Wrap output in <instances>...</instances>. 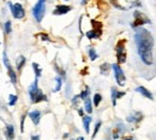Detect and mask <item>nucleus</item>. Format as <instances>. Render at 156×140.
<instances>
[{"instance_id": "18", "label": "nucleus", "mask_w": 156, "mask_h": 140, "mask_svg": "<svg viewBox=\"0 0 156 140\" xmlns=\"http://www.w3.org/2000/svg\"><path fill=\"white\" fill-rule=\"evenodd\" d=\"M89 56H90V59L91 60H95L98 58V53L94 48H89Z\"/></svg>"}, {"instance_id": "2", "label": "nucleus", "mask_w": 156, "mask_h": 140, "mask_svg": "<svg viewBox=\"0 0 156 140\" xmlns=\"http://www.w3.org/2000/svg\"><path fill=\"white\" fill-rule=\"evenodd\" d=\"M29 96H30V99H31L33 103H40V101L46 100V96L40 91V88L37 87V79L30 86V88H29Z\"/></svg>"}, {"instance_id": "29", "label": "nucleus", "mask_w": 156, "mask_h": 140, "mask_svg": "<svg viewBox=\"0 0 156 140\" xmlns=\"http://www.w3.org/2000/svg\"><path fill=\"white\" fill-rule=\"evenodd\" d=\"M78 112H79V115L83 117V111H82V110H78Z\"/></svg>"}, {"instance_id": "19", "label": "nucleus", "mask_w": 156, "mask_h": 140, "mask_svg": "<svg viewBox=\"0 0 156 140\" xmlns=\"http://www.w3.org/2000/svg\"><path fill=\"white\" fill-rule=\"evenodd\" d=\"M101 100H102V97H101V94L96 93V94L94 96V105H95V106H98Z\"/></svg>"}, {"instance_id": "25", "label": "nucleus", "mask_w": 156, "mask_h": 140, "mask_svg": "<svg viewBox=\"0 0 156 140\" xmlns=\"http://www.w3.org/2000/svg\"><path fill=\"white\" fill-rule=\"evenodd\" d=\"M55 81H57V87H55L54 92H58L59 89L61 88V79H60V78H57V79H55Z\"/></svg>"}, {"instance_id": "30", "label": "nucleus", "mask_w": 156, "mask_h": 140, "mask_svg": "<svg viewBox=\"0 0 156 140\" xmlns=\"http://www.w3.org/2000/svg\"><path fill=\"white\" fill-rule=\"evenodd\" d=\"M33 140H39V137H33Z\"/></svg>"}, {"instance_id": "8", "label": "nucleus", "mask_w": 156, "mask_h": 140, "mask_svg": "<svg viewBox=\"0 0 156 140\" xmlns=\"http://www.w3.org/2000/svg\"><path fill=\"white\" fill-rule=\"evenodd\" d=\"M11 11H12V15L17 20H22L24 16H25V12H24V9L20 4H15V5H11Z\"/></svg>"}, {"instance_id": "31", "label": "nucleus", "mask_w": 156, "mask_h": 140, "mask_svg": "<svg viewBox=\"0 0 156 140\" xmlns=\"http://www.w3.org/2000/svg\"><path fill=\"white\" fill-rule=\"evenodd\" d=\"M87 1H88V0H82V4H85Z\"/></svg>"}, {"instance_id": "6", "label": "nucleus", "mask_w": 156, "mask_h": 140, "mask_svg": "<svg viewBox=\"0 0 156 140\" xmlns=\"http://www.w3.org/2000/svg\"><path fill=\"white\" fill-rule=\"evenodd\" d=\"M117 58L120 64L125 63L126 52H125V41H119L117 45Z\"/></svg>"}, {"instance_id": "24", "label": "nucleus", "mask_w": 156, "mask_h": 140, "mask_svg": "<svg viewBox=\"0 0 156 140\" xmlns=\"http://www.w3.org/2000/svg\"><path fill=\"white\" fill-rule=\"evenodd\" d=\"M16 101H17V96L11 94V96H10V103H9V104H10L11 106H13V105L16 104Z\"/></svg>"}, {"instance_id": "5", "label": "nucleus", "mask_w": 156, "mask_h": 140, "mask_svg": "<svg viewBox=\"0 0 156 140\" xmlns=\"http://www.w3.org/2000/svg\"><path fill=\"white\" fill-rule=\"evenodd\" d=\"M147 23H150V20L142 12L139 11H135V22L132 23V27L137 28V27H140L143 24H147Z\"/></svg>"}, {"instance_id": "34", "label": "nucleus", "mask_w": 156, "mask_h": 140, "mask_svg": "<svg viewBox=\"0 0 156 140\" xmlns=\"http://www.w3.org/2000/svg\"><path fill=\"white\" fill-rule=\"evenodd\" d=\"M64 1H67V0H64Z\"/></svg>"}, {"instance_id": "27", "label": "nucleus", "mask_w": 156, "mask_h": 140, "mask_svg": "<svg viewBox=\"0 0 156 140\" xmlns=\"http://www.w3.org/2000/svg\"><path fill=\"white\" fill-rule=\"evenodd\" d=\"M100 126H101V122H98L96 126H95V131H94V133H93V138H95V135L98 134V129H100Z\"/></svg>"}, {"instance_id": "12", "label": "nucleus", "mask_w": 156, "mask_h": 140, "mask_svg": "<svg viewBox=\"0 0 156 140\" xmlns=\"http://www.w3.org/2000/svg\"><path fill=\"white\" fill-rule=\"evenodd\" d=\"M100 35H101V30L100 29H93V30H90V32L87 33L88 39H98Z\"/></svg>"}, {"instance_id": "33", "label": "nucleus", "mask_w": 156, "mask_h": 140, "mask_svg": "<svg viewBox=\"0 0 156 140\" xmlns=\"http://www.w3.org/2000/svg\"><path fill=\"white\" fill-rule=\"evenodd\" d=\"M125 140H133V139H125Z\"/></svg>"}, {"instance_id": "13", "label": "nucleus", "mask_w": 156, "mask_h": 140, "mask_svg": "<svg viewBox=\"0 0 156 140\" xmlns=\"http://www.w3.org/2000/svg\"><path fill=\"white\" fill-rule=\"evenodd\" d=\"M5 134H6V137H7V139H9V140L13 139L15 132H13V126H12V124H9V126H6V131H5Z\"/></svg>"}, {"instance_id": "14", "label": "nucleus", "mask_w": 156, "mask_h": 140, "mask_svg": "<svg viewBox=\"0 0 156 140\" xmlns=\"http://www.w3.org/2000/svg\"><path fill=\"white\" fill-rule=\"evenodd\" d=\"M91 122V117L90 116H83V126H84V129L87 133H89V124Z\"/></svg>"}, {"instance_id": "20", "label": "nucleus", "mask_w": 156, "mask_h": 140, "mask_svg": "<svg viewBox=\"0 0 156 140\" xmlns=\"http://www.w3.org/2000/svg\"><path fill=\"white\" fill-rule=\"evenodd\" d=\"M139 120H142V115H140V114H138L137 117H135V116H130V117H127V121H129V122H138Z\"/></svg>"}, {"instance_id": "7", "label": "nucleus", "mask_w": 156, "mask_h": 140, "mask_svg": "<svg viewBox=\"0 0 156 140\" xmlns=\"http://www.w3.org/2000/svg\"><path fill=\"white\" fill-rule=\"evenodd\" d=\"M4 64H5V66L7 68L9 76H10V79H11V82H12L13 85H16V83H17V75H16V73L13 71V69H12V66H11L10 62H9V58H7L6 52H4Z\"/></svg>"}, {"instance_id": "28", "label": "nucleus", "mask_w": 156, "mask_h": 140, "mask_svg": "<svg viewBox=\"0 0 156 140\" xmlns=\"http://www.w3.org/2000/svg\"><path fill=\"white\" fill-rule=\"evenodd\" d=\"M39 36H41V38H42V40H49L48 35H44V34H40Z\"/></svg>"}, {"instance_id": "32", "label": "nucleus", "mask_w": 156, "mask_h": 140, "mask_svg": "<svg viewBox=\"0 0 156 140\" xmlns=\"http://www.w3.org/2000/svg\"><path fill=\"white\" fill-rule=\"evenodd\" d=\"M77 140H84V139H83V138H82V137H79V138H78Z\"/></svg>"}, {"instance_id": "3", "label": "nucleus", "mask_w": 156, "mask_h": 140, "mask_svg": "<svg viewBox=\"0 0 156 140\" xmlns=\"http://www.w3.org/2000/svg\"><path fill=\"white\" fill-rule=\"evenodd\" d=\"M46 13V0H39L33 9V15L37 22H41Z\"/></svg>"}, {"instance_id": "21", "label": "nucleus", "mask_w": 156, "mask_h": 140, "mask_svg": "<svg viewBox=\"0 0 156 140\" xmlns=\"http://www.w3.org/2000/svg\"><path fill=\"white\" fill-rule=\"evenodd\" d=\"M33 68H34V71L36 73V78H40V75H41V69H40L39 64L34 63V64H33Z\"/></svg>"}, {"instance_id": "11", "label": "nucleus", "mask_w": 156, "mask_h": 140, "mask_svg": "<svg viewBox=\"0 0 156 140\" xmlns=\"http://www.w3.org/2000/svg\"><path fill=\"white\" fill-rule=\"evenodd\" d=\"M29 117L31 119V121H33L35 124H39L40 119H41V114H40V111L35 110V111H31V112L29 114Z\"/></svg>"}, {"instance_id": "17", "label": "nucleus", "mask_w": 156, "mask_h": 140, "mask_svg": "<svg viewBox=\"0 0 156 140\" xmlns=\"http://www.w3.org/2000/svg\"><path fill=\"white\" fill-rule=\"evenodd\" d=\"M24 64H25V58H24L23 56H20V57H18V62H17V69L20 70Z\"/></svg>"}, {"instance_id": "4", "label": "nucleus", "mask_w": 156, "mask_h": 140, "mask_svg": "<svg viewBox=\"0 0 156 140\" xmlns=\"http://www.w3.org/2000/svg\"><path fill=\"white\" fill-rule=\"evenodd\" d=\"M111 68L114 71V76H115L118 85L119 86H124L125 85V75H124V71L121 70V68L119 66V64H113V65H111Z\"/></svg>"}, {"instance_id": "10", "label": "nucleus", "mask_w": 156, "mask_h": 140, "mask_svg": "<svg viewBox=\"0 0 156 140\" xmlns=\"http://www.w3.org/2000/svg\"><path fill=\"white\" fill-rule=\"evenodd\" d=\"M137 92H139V93H142L145 98H148V99H153V94L145 88V87H143V86H139V87H137V89H136Z\"/></svg>"}, {"instance_id": "15", "label": "nucleus", "mask_w": 156, "mask_h": 140, "mask_svg": "<svg viewBox=\"0 0 156 140\" xmlns=\"http://www.w3.org/2000/svg\"><path fill=\"white\" fill-rule=\"evenodd\" d=\"M84 106H85V111H87L88 114H91V112H93V108H91V100L89 99V98H85Z\"/></svg>"}, {"instance_id": "9", "label": "nucleus", "mask_w": 156, "mask_h": 140, "mask_svg": "<svg viewBox=\"0 0 156 140\" xmlns=\"http://www.w3.org/2000/svg\"><path fill=\"white\" fill-rule=\"evenodd\" d=\"M70 10H71V7L70 6H67V5H59L55 7V10L53 11V15H64V13H67V12H70Z\"/></svg>"}, {"instance_id": "16", "label": "nucleus", "mask_w": 156, "mask_h": 140, "mask_svg": "<svg viewBox=\"0 0 156 140\" xmlns=\"http://www.w3.org/2000/svg\"><path fill=\"white\" fill-rule=\"evenodd\" d=\"M109 69H111V65H109V64H107V63H105V64H102V65H101V73H102L103 75H108Z\"/></svg>"}, {"instance_id": "26", "label": "nucleus", "mask_w": 156, "mask_h": 140, "mask_svg": "<svg viewBox=\"0 0 156 140\" xmlns=\"http://www.w3.org/2000/svg\"><path fill=\"white\" fill-rule=\"evenodd\" d=\"M115 96H117V91H115V88H112V100H113L114 105H115V100H117Z\"/></svg>"}, {"instance_id": "1", "label": "nucleus", "mask_w": 156, "mask_h": 140, "mask_svg": "<svg viewBox=\"0 0 156 140\" xmlns=\"http://www.w3.org/2000/svg\"><path fill=\"white\" fill-rule=\"evenodd\" d=\"M136 42L140 59L147 65H151L154 63V56H153V45L154 44H153L151 34L143 28L137 29Z\"/></svg>"}, {"instance_id": "22", "label": "nucleus", "mask_w": 156, "mask_h": 140, "mask_svg": "<svg viewBox=\"0 0 156 140\" xmlns=\"http://www.w3.org/2000/svg\"><path fill=\"white\" fill-rule=\"evenodd\" d=\"M11 30H12V29H11V22H10V21H7V22H6V24H5V33H6V34H10V33H11Z\"/></svg>"}, {"instance_id": "23", "label": "nucleus", "mask_w": 156, "mask_h": 140, "mask_svg": "<svg viewBox=\"0 0 156 140\" xmlns=\"http://www.w3.org/2000/svg\"><path fill=\"white\" fill-rule=\"evenodd\" d=\"M88 94H89V88H87L85 91H83V92L80 93V96H78V98H80V99H85V98H88Z\"/></svg>"}]
</instances>
